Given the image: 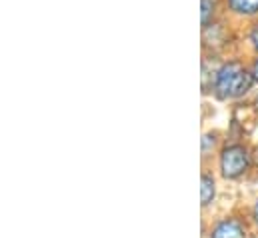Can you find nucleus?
<instances>
[{
	"label": "nucleus",
	"mask_w": 258,
	"mask_h": 238,
	"mask_svg": "<svg viewBox=\"0 0 258 238\" xmlns=\"http://www.w3.org/2000/svg\"><path fill=\"white\" fill-rule=\"evenodd\" d=\"M212 196H214V180L210 176H202V194H200L202 204H208Z\"/></svg>",
	"instance_id": "nucleus-5"
},
{
	"label": "nucleus",
	"mask_w": 258,
	"mask_h": 238,
	"mask_svg": "<svg viewBox=\"0 0 258 238\" xmlns=\"http://www.w3.org/2000/svg\"><path fill=\"white\" fill-rule=\"evenodd\" d=\"M216 10V0H202V24L208 26Z\"/></svg>",
	"instance_id": "nucleus-6"
},
{
	"label": "nucleus",
	"mask_w": 258,
	"mask_h": 238,
	"mask_svg": "<svg viewBox=\"0 0 258 238\" xmlns=\"http://www.w3.org/2000/svg\"><path fill=\"white\" fill-rule=\"evenodd\" d=\"M228 6L236 14H244V16L258 14V0H228Z\"/></svg>",
	"instance_id": "nucleus-4"
},
{
	"label": "nucleus",
	"mask_w": 258,
	"mask_h": 238,
	"mask_svg": "<svg viewBox=\"0 0 258 238\" xmlns=\"http://www.w3.org/2000/svg\"><path fill=\"white\" fill-rule=\"evenodd\" d=\"M256 104H258V100H256Z\"/></svg>",
	"instance_id": "nucleus-10"
},
{
	"label": "nucleus",
	"mask_w": 258,
	"mask_h": 238,
	"mask_svg": "<svg viewBox=\"0 0 258 238\" xmlns=\"http://www.w3.org/2000/svg\"><path fill=\"white\" fill-rule=\"evenodd\" d=\"M252 76H254V80L258 82V60L254 62V66H252Z\"/></svg>",
	"instance_id": "nucleus-8"
},
{
	"label": "nucleus",
	"mask_w": 258,
	"mask_h": 238,
	"mask_svg": "<svg viewBox=\"0 0 258 238\" xmlns=\"http://www.w3.org/2000/svg\"><path fill=\"white\" fill-rule=\"evenodd\" d=\"M250 42H252V46L258 50V24H254V28L250 32Z\"/></svg>",
	"instance_id": "nucleus-7"
},
{
	"label": "nucleus",
	"mask_w": 258,
	"mask_h": 238,
	"mask_svg": "<svg viewBox=\"0 0 258 238\" xmlns=\"http://www.w3.org/2000/svg\"><path fill=\"white\" fill-rule=\"evenodd\" d=\"M212 238H244V228L236 220H224L214 228Z\"/></svg>",
	"instance_id": "nucleus-3"
},
{
	"label": "nucleus",
	"mask_w": 258,
	"mask_h": 238,
	"mask_svg": "<svg viewBox=\"0 0 258 238\" xmlns=\"http://www.w3.org/2000/svg\"><path fill=\"white\" fill-rule=\"evenodd\" d=\"M248 166V154L242 146H230L222 152V158H220V168H222V174L226 178H236L240 176Z\"/></svg>",
	"instance_id": "nucleus-2"
},
{
	"label": "nucleus",
	"mask_w": 258,
	"mask_h": 238,
	"mask_svg": "<svg viewBox=\"0 0 258 238\" xmlns=\"http://www.w3.org/2000/svg\"><path fill=\"white\" fill-rule=\"evenodd\" d=\"M254 214H256V220H258V202H256V208H254Z\"/></svg>",
	"instance_id": "nucleus-9"
},
{
	"label": "nucleus",
	"mask_w": 258,
	"mask_h": 238,
	"mask_svg": "<svg viewBox=\"0 0 258 238\" xmlns=\"http://www.w3.org/2000/svg\"><path fill=\"white\" fill-rule=\"evenodd\" d=\"M252 80L254 76L248 74L238 62H228L216 72L214 86L222 98H234L246 94L252 86Z\"/></svg>",
	"instance_id": "nucleus-1"
}]
</instances>
